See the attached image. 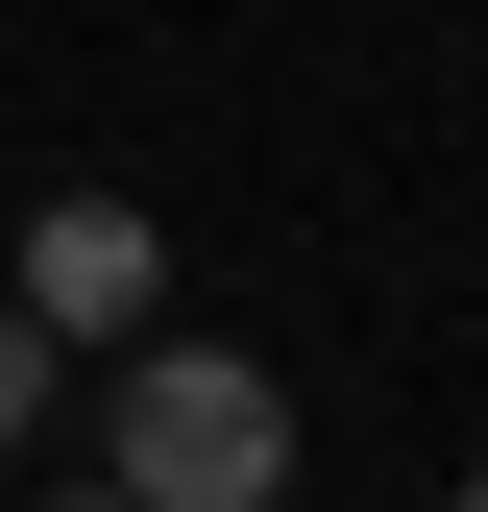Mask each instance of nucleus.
Instances as JSON below:
<instances>
[{
	"label": "nucleus",
	"mask_w": 488,
	"mask_h": 512,
	"mask_svg": "<svg viewBox=\"0 0 488 512\" xmlns=\"http://www.w3.org/2000/svg\"><path fill=\"white\" fill-rule=\"evenodd\" d=\"M98 366H122V391H98V488L122 512H269L293 488V391L244 342H171V317H147V342H98Z\"/></svg>",
	"instance_id": "1"
},
{
	"label": "nucleus",
	"mask_w": 488,
	"mask_h": 512,
	"mask_svg": "<svg viewBox=\"0 0 488 512\" xmlns=\"http://www.w3.org/2000/svg\"><path fill=\"white\" fill-rule=\"evenodd\" d=\"M0 293H25L49 342H147V317H171V244H147V196H49Z\"/></svg>",
	"instance_id": "2"
},
{
	"label": "nucleus",
	"mask_w": 488,
	"mask_h": 512,
	"mask_svg": "<svg viewBox=\"0 0 488 512\" xmlns=\"http://www.w3.org/2000/svg\"><path fill=\"white\" fill-rule=\"evenodd\" d=\"M49 366H74V342H49V317L0 293V464H25V415H49Z\"/></svg>",
	"instance_id": "3"
},
{
	"label": "nucleus",
	"mask_w": 488,
	"mask_h": 512,
	"mask_svg": "<svg viewBox=\"0 0 488 512\" xmlns=\"http://www.w3.org/2000/svg\"><path fill=\"white\" fill-rule=\"evenodd\" d=\"M49 512H122V488H49Z\"/></svg>",
	"instance_id": "4"
},
{
	"label": "nucleus",
	"mask_w": 488,
	"mask_h": 512,
	"mask_svg": "<svg viewBox=\"0 0 488 512\" xmlns=\"http://www.w3.org/2000/svg\"><path fill=\"white\" fill-rule=\"evenodd\" d=\"M464 512H488V464H464Z\"/></svg>",
	"instance_id": "5"
},
{
	"label": "nucleus",
	"mask_w": 488,
	"mask_h": 512,
	"mask_svg": "<svg viewBox=\"0 0 488 512\" xmlns=\"http://www.w3.org/2000/svg\"><path fill=\"white\" fill-rule=\"evenodd\" d=\"M269 512H293V488H269Z\"/></svg>",
	"instance_id": "6"
}]
</instances>
